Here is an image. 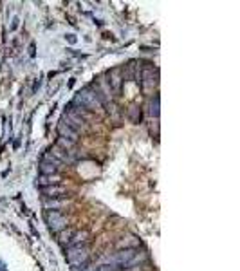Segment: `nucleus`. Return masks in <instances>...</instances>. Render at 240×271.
Returning a JSON list of instances; mask_svg holds the SVG:
<instances>
[{
	"instance_id": "7ed1b4c3",
	"label": "nucleus",
	"mask_w": 240,
	"mask_h": 271,
	"mask_svg": "<svg viewBox=\"0 0 240 271\" xmlns=\"http://www.w3.org/2000/svg\"><path fill=\"white\" fill-rule=\"evenodd\" d=\"M82 105H85L87 109H96V107H100V103H98V96L85 91L84 94H82Z\"/></svg>"
},
{
	"instance_id": "f03ea898",
	"label": "nucleus",
	"mask_w": 240,
	"mask_h": 271,
	"mask_svg": "<svg viewBox=\"0 0 240 271\" xmlns=\"http://www.w3.org/2000/svg\"><path fill=\"white\" fill-rule=\"evenodd\" d=\"M47 224H49V228L52 231L60 233L62 230H65V226H67V217L62 215L60 211H49L47 213Z\"/></svg>"
},
{
	"instance_id": "39448f33",
	"label": "nucleus",
	"mask_w": 240,
	"mask_h": 271,
	"mask_svg": "<svg viewBox=\"0 0 240 271\" xmlns=\"http://www.w3.org/2000/svg\"><path fill=\"white\" fill-rule=\"evenodd\" d=\"M96 271H118V267L116 266H102V267H98Z\"/></svg>"
},
{
	"instance_id": "20e7f679",
	"label": "nucleus",
	"mask_w": 240,
	"mask_h": 271,
	"mask_svg": "<svg viewBox=\"0 0 240 271\" xmlns=\"http://www.w3.org/2000/svg\"><path fill=\"white\" fill-rule=\"evenodd\" d=\"M44 193L49 195V197H60L62 193H65V188H58V186H49V188H44Z\"/></svg>"
},
{
	"instance_id": "f257e3e1",
	"label": "nucleus",
	"mask_w": 240,
	"mask_h": 271,
	"mask_svg": "<svg viewBox=\"0 0 240 271\" xmlns=\"http://www.w3.org/2000/svg\"><path fill=\"white\" fill-rule=\"evenodd\" d=\"M87 258H88V248L87 246H82V244L70 246L69 251H67V260H69V264L74 269L84 266L85 262H87Z\"/></svg>"
}]
</instances>
